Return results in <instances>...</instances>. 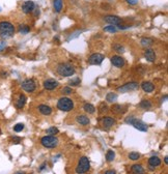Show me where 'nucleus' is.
<instances>
[{
  "label": "nucleus",
  "instance_id": "f257e3e1",
  "mask_svg": "<svg viewBox=\"0 0 168 174\" xmlns=\"http://www.w3.org/2000/svg\"><path fill=\"white\" fill-rule=\"evenodd\" d=\"M15 34V26L8 21L0 22V38H10Z\"/></svg>",
  "mask_w": 168,
  "mask_h": 174
},
{
  "label": "nucleus",
  "instance_id": "f03ea898",
  "mask_svg": "<svg viewBox=\"0 0 168 174\" xmlns=\"http://www.w3.org/2000/svg\"><path fill=\"white\" fill-rule=\"evenodd\" d=\"M57 73L62 77H71L75 74V68L72 66L71 63H59L57 68H56Z\"/></svg>",
  "mask_w": 168,
  "mask_h": 174
},
{
  "label": "nucleus",
  "instance_id": "7ed1b4c3",
  "mask_svg": "<svg viewBox=\"0 0 168 174\" xmlns=\"http://www.w3.org/2000/svg\"><path fill=\"white\" fill-rule=\"evenodd\" d=\"M57 108L64 112L71 111L74 108V102L69 98H61L57 102Z\"/></svg>",
  "mask_w": 168,
  "mask_h": 174
},
{
  "label": "nucleus",
  "instance_id": "20e7f679",
  "mask_svg": "<svg viewBox=\"0 0 168 174\" xmlns=\"http://www.w3.org/2000/svg\"><path fill=\"white\" fill-rule=\"evenodd\" d=\"M90 168V162H89L88 158L86 156H82L81 159L78 162V165L76 167V173L78 174H84L86 173Z\"/></svg>",
  "mask_w": 168,
  "mask_h": 174
},
{
  "label": "nucleus",
  "instance_id": "39448f33",
  "mask_svg": "<svg viewBox=\"0 0 168 174\" xmlns=\"http://www.w3.org/2000/svg\"><path fill=\"white\" fill-rule=\"evenodd\" d=\"M42 145L47 148H55L58 145V139L56 138L54 135H48L42 138L41 140Z\"/></svg>",
  "mask_w": 168,
  "mask_h": 174
},
{
  "label": "nucleus",
  "instance_id": "423d86ee",
  "mask_svg": "<svg viewBox=\"0 0 168 174\" xmlns=\"http://www.w3.org/2000/svg\"><path fill=\"white\" fill-rule=\"evenodd\" d=\"M127 124H131L136 130L140 132H148V126L143 122L142 120H140V119H135L134 117H129L127 118Z\"/></svg>",
  "mask_w": 168,
  "mask_h": 174
},
{
  "label": "nucleus",
  "instance_id": "0eeeda50",
  "mask_svg": "<svg viewBox=\"0 0 168 174\" xmlns=\"http://www.w3.org/2000/svg\"><path fill=\"white\" fill-rule=\"evenodd\" d=\"M139 87V84L137 82H129V83H126L125 85L118 87V92H122V93H125V92H130V91H134Z\"/></svg>",
  "mask_w": 168,
  "mask_h": 174
},
{
  "label": "nucleus",
  "instance_id": "6e6552de",
  "mask_svg": "<svg viewBox=\"0 0 168 174\" xmlns=\"http://www.w3.org/2000/svg\"><path fill=\"white\" fill-rule=\"evenodd\" d=\"M22 89L25 90L26 92H33L36 88V84L32 79H26L25 81L22 82Z\"/></svg>",
  "mask_w": 168,
  "mask_h": 174
},
{
  "label": "nucleus",
  "instance_id": "1a4fd4ad",
  "mask_svg": "<svg viewBox=\"0 0 168 174\" xmlns=\"http://www.w3.org/2000/svg\"><path fill=\"white\" fill-rule=\"evenodd\" d=\"M104 55L101 53H94L92 55H90L88 59V62L90 64H94V66H100L102 64L103 60H104Z\"/></svg>",
  "mask_w": 168,
  "mask_h": 174
},
{
  "label": "nucleus",
  "instance_id": "9d476101",
  "mask_svg": "<svg viewBox=\"0 0 168 174\" xmlns=\"http://www.w3.org/2000/svg\"><path fill=\"white\" fill-rule=\"evenodd\" d=\"M104 21L105 22L109 23L110 25H113V26L120 25V24H122V20L120 18V17H117V16H112V15L105 16Z\"/></svg>",
  "mask_w": 168,
  "mask_h": 174
},
{
  "label": "nucleus",
  "instance_id": "9b49d317",
  "mask_svg": "<svg viewBox=\"0 0 168 174\" xmlns=\"http://www.w3.org/2000/svg\"><path fill=\"white\" fill-rule=\"evenodd\" d=\"M111 63L114 66H116V68H122V66H125L126 61L122 56L115 55L111 58Z\"/></svg>",
  "mask_w": 168,
  "mask_h": 174
},
{
  "label": "nucleus",
  "instance_id": "f8f14e48",
  "mask_svg": "<svg viewBox=\"0 0 168 174\" xmlns=\"http://www.w3.org/2000/svg\"><path fill=\"white\" fill-rule=\"evenodd\" d=\"M58 86V82L55 80V79H47L45 82H44V87L47 90H53L56 87Z\"/></svg>",
  "mask_w": 168,
  "mask_h": 174
},
{
  "label": "nucleus",
  "instance_id": "ddd939ff",
  "mask_svg": "<svg viewBox=\"0 0 168 174\" xmlns=\"http://www.w3.org/2000/svg\"><path fill=\"white\" fill-rule=\"evenodd\" d=\"M34 2L33 1H26V2H24V4L22 5V10H23L24 14H30L33 12V10H34Z\"/></svg>",
  "mask_w": 168,
  "mask_h": 174
},
{
  "label": "nucleus",
  "instance_id": "4468645a",
  "mask_svg": "<svg viewBox=\"0 0 168 174\" xmlns=\"http://www.w3.org/2000/svg\"><path fill=\"white\" fill-rule=\"evenodd\" d=\"M141 88L143 89V91H145L146 93H150V92H153L154 89H155V85H154L152 82H148V81H145L141 84Z\"/></svg>",
  "mask_w": 168,
  "mask_h": 174
},
{
  "label": "nucleus",
  "instance_id": "2eb2a0df",
  "mask_svg": "<svg viewBox=\"0 0 168 174\" xmlns=\"http://www.w3.org/2000/svg\"><path fill=\"white\" fill-rule=\"evenodd\" d=\"M144 57H145V59H146L148 61H150V62L155 61V59H156L155 51L152 50V49H148V50L144 52Z\"/></svg>",
  "mask_w": 168,
  "mask_h": 174
},
{
  "label": "nucleus",
  "instance_id": "dca6fc26",
  "mask_svg": "<svg viewBox=\"0 0 168 174\" xmlns=\"http://www.w3.org/2000/svg\"><path fill=\"white\" fill-rule=\"evenodd\" d=\"M131 170H132L133 174H144L145 173L144 168H143V167L141 166V165H139V164L133 165L132 168H131Z\"/></svg>",
  "mask_w": 168,
  "mask_h": 174
},
{
  "label": "nucleus",
  "instance_id": "f3484780",
  "mask_svg": "<svg viewBox=\"0 0 168 174\" xmlns=\"http://www.w3.org/2000/svg\"><path fill=\"white\" fill-rule=\"evenodd\" d=\"M114 124H115V120L114 118H112V117H104V118H103V126H104V128H106V129L111 128Z\"/></svg>",
  "mask_w": 168,
  "mask_h": 174
},
{
  "label": "nucleus",
  "instance_id": "a211bd4d",
  "mask_svg": "<svg viewBox=\"0 0 168 174\" xmlns=\"http://www.w3.org/2000/svg\"><path fill=\"white\" fill-rule=\"evenodd\" d=\"M77 122L78 124H80L81 126H87V124H89V118L87 117V116L85 115H79V116H77V118H76Z\"/></svg>",
  "mask_w": 168,
  "mask_h": 174
},
{
  "label": "nucleus",
  "instance_id": "6ab92c4d",
  "mask_svg": "<svg viewBox=\"0 0 168 174\" xmlns=\"http://www.w3.org/2000/svg\"><path fill=\"white\" fill-rule=\"evenodd\" d=\"M148 164H150V167H157V166H160L161 165V160L159 159L158 156H152V158H150V160H148Z\"/></svg>",
  "mask_w": 168,
  "mask_h": 174
},
{
  "label": "nucleus",
  "instance_id": "aec40b11",
  "mask_svg": "<svg viewBox=\"0 0 168 174\" xmlns=\"http://www.w3.org/2000/svg\"><path fill=\"white\" fill-rule=\"evenodd\" d=\"M25 104H26V96H24V94H20L18 101L16 103V107L18 109H22L24 106H25Z\"/></svg>",
  "mask_w": 168,
  "mask_h": 174
},
{
  "label": "nucleus",
  "instance_id": "412c9836",
  "mask_svg": "<svg viewBox=\"0 0 168 174\" xmlns=\"http://www.w3.org/2000/svg\"><path fill=\"white\" fill-rule=\"evenodd\" d=\"M38 110L43 115H50L52 113V109L47 105H41L38 107Z\"/></svg>",
  "mask_w": 168,
  "mask_h": 174
},
{
  "label": "nucleus",
  "instance_id": "4be33fe9",
  "mask_svg": "<svg viewBox=\"0 0 168 174\" xmlns=\"http://www.w3.org/2000/svg\"><path fill=\"white\" fill-rule=\"evenodd\" d=\"M53 6L56 13H60L62 10V0H53Z\"/></svg>",
  "mask_w": 168,
  "mask_h": 174
},
{
  "label": "nucleus",
  "instance_id": "5701e85b",
  "mask_svg": "<svg viewBox=\"0 0 168 174\" xmlns=\"http://www.w3.org/2000/svg\"><path fill=\"white\" fill-rule=\"evenodd\" d=\"M83 109H84V111H85V112H88L89 114L94 113V111H96V108H94V105H92V104H89V103L84 104Z\"/></svg>",
  "mask_w": 168,
  "mask_h": 174
},
{
  "label": "nucleus",
  "instance_id": "b1692460",
  "mask_svg": "<svg viewBox=\"0 0 168 174\" xmlns=\"http://www.w3.org/2000/svg\"><path fill=\"white\" fill-rule=\"evenodd\" d=\"M106 100H107V102H109V103H115L117 100V94L114 93V92H109V93L106 96Z\"/></svg>",
  "mask_w": 168,
  "mask_h": 174
},
{
  "label": "nucleus",
  "instance_id": "393cba45",
  "mask_svg": "<svg viewBox=\"0 0 168 174\" xmlns=\"http://www.w3.org/2000/svg\"><path fill=\"white\" fill-rule=\"evenodd\" d=\"M153 45V40L150 38H143L142 40H141V46H143V47H150V46Z\"/></svg>",
  "mask_w": 168,
  "mask_h": 174
},
{
  "label": "nucleus",
  "instance_id": "a878e982",
  "mask_svg": "<svg viewBox=\"0 0 168 174\" xmlns=\"http://www.w3.org/2000/svg\"><path fill=\"white\" fill-rule=\"evenodd\" d=\"M139 106L140 108H142V109H150L152 108V103H150V101H148V100H143V101L140 102Z\"/></svg>",
  "mask_w": 168,
  "mask_h": 174
},
{
  "label": "nucleus",
  "instance_id": "bb28decb",
  "mask_svg": "<svg viewBox=\"0 0 168 174\" xmlns=\"http://www.w3.org/2000/svg\"><path fill=\"white\" fill-rule=\"evenodd\" d=\"M111 110L112 112H114V113H124L122 112V107L118 104H114L113 106L111 107Z\"/></svg>",
  "mask_w": 168,
  "mask_h": 174
},
{
  "label": "nucleus",
  "instance_id": "cd10ccee",
  "mask_svg": "<svg viewBox=\"0 0 168 174\" xmlns=\"http://www.w3.org/2000/svg\"><path fill=\"white\" fill-rule=\"evenodd\" d=\"M19 31H20V33H22V34H26V33H28L30 31V27L27 25H20L19 26Z\"/></svg>",
  "mask_w": 168,
  "mask_h": 174
},
{
  "label": "nucleus",
  "instance_id": "c85d7f7f",
  "mask_svg": "<svg viewBox=\"0 0 168 174\" xmlns=\"http://www.w3.org/2000/svg\"><path fill=\"white\" fill-rule=\"evenodd\" d=\"M115 159V152L113 150H108L107 154H106V160L108 162H112Z\"/></svg>",
  "mask_w": 168,
  "mask_h": 174
},
{
  "label": "nucleus",
  "instance_id": "c756f323",
  "mask_svg": "<svg viewBox=\"0 0 168 174\" xmlns=\"http://www.w3.org/2000/svg\"><path fill=\"white\" fill-rule=\"evenodd\" d=\"M104 30L106 32H110V33H115L118 29H117L116 26H113V25H109V26H106L104 27Z\"/></svg>",
  "mask_w": 168,
  "mask_h": 174
},
{
  "label": "nucleus",
  "instance_id": "7c9ffc66",
  "mask_svg": "<svg viewBox=\"0 0 168 174\" xmlns=\"http://www.w3.org/2000/svg\"><path fill=\"white\" fill-rule=\"evenodd\" d=\"M113 49H114L116 52H118V53H124V52H125V48H124L122 45H120V44H114V45H113Z\"/></svg>",
  "mask_w": 168,
  "mask_h": 174
},
{
  "label": "nucleus",
  "instance_id": "2f4dec72",
  "mask_svg": "<svg viewBox=\"0 0 168 174\" xmlns=\"http://www.w3.org/2000/svg\"><path fill=\"white\" fill-rule=\"evenodd\" d=\"M129 158H130V160H132V161H136V160H138L140 158V154L139 152L133 151L129 154Z\"/></svg>",
  "mask_w": 168,
  "mask_h": 174
},
{
  "label": "nucleus",
  "instance_id": "473e14b6",
  "mask_svg": "<svg viewBox=\"0 0 168 174\" xmlns=\"http://www.w3.org/2000/svg\"><path fill=\"white\" fill-rule=\"evenodd\" d=\"M58 133V129L57 128H55V126H52V128H49L48 130H47V134L49 135H55Z\"/></svg>",
  "mask_w": 168,
  "mask_h": 174
},
{
  "label": "nucleus",
  "instance_id": "72a5a7b5",
  "mask_svg": "<svg viewBox=\"0 0 168 174\" xmlns=\"http://www.w3.org/2000/svg\"><path fill=\"white\" fill-rule=\"evenodd\" d=\"M24 129V124H17L15 126H14V131L19 133V132H22Z\"/></svg>",
  "mask_w": 168,
  "mask_h": 174
},
{
  "label": "nucleus",
  "instance_id": "f704fd0d",
  "mask_svg": "<svg viewBox=\"0 0 168 174\" xmlns=\"http://www.w3.org/2000/svg\"><path fill=\"white\" fill-rule=\"evenodd\" d=\"M80 83V79L79 78H76L74 81H70V84H71L72 86H74V85H78V84Z\"/></svg>",
  "mask_w": 168,
  "mask_h": 174
},
{
  "label": "nucleus",
  "instance_id": "c9c22d12",
  "mask_svg": "<svg viewBox=\"0 0 168 174\" xmlns=\"http://www.w3.org/2000/svg\"><path fill=\"white\" fill-rule=\"evenodd\" d=\"M62 91H64V93L70 94V93H72V88H71V87H64Z\"/></svg>",
  "mask_w": 168,
  "mask_h": 174
},
{
  "label": "nucleus",
  "instance_id": "e433bc0d",
  "mask_svg": "<svg viewBox=\"0 0 168 174\" xmlns=\"http://www.w3.org/2000/svg\"><path fill=\"white\" fill-rule=\"evenodd\" d=\"M127 2L130 5H136L138 3V0H127Z\"/></svg>",
  "mask_w": 168,
  "mask_h": 174
},
{
  "label": "nucleus",
  "instance_id": "4c0bfd02",
  "mask_svg": "<svg viewBox=\"0 0 168 174\" xmlns=\"http://www.w3.org/2000/svg\"><path fill=\"white\" fill-rule=\"evenodd\" d=\"M13 141L14 143H19V142H20V138H19V137H14Z\"/></svg>",
  "mask_w": 168,
  "mask_h": 174
},
{
  "label": "nucleus",
  "instance_id": "58836bf2",
  "mask_svg": "<svg viewBox=\"0 0 168 174\" xmlns=\"http://www.w3.org/2000/svg\"><path fill=\"white\" fill-rule=\"evenodd\" d=\"M34 16H36V17L40 16V10H38V8H36V10H34Z\"/></svg>",
  "mask_w": 168,
  "mask_h": 174
},
{
  "label": "nucleus",
  "instance_id": "ea45409f",
  "mask_svg": "<svg viewBox=\"0 0 168 174\" xmlns=\"http://www.w3.org/2000/svg\"><path fill=\"white\" fill-rule=\"evenodd\" d=\"M105 174H116V173H115V171H113V170H108Z\"/></svg>",
  "mask_w": 168,
  "mask_h": 174
},
{
  "label": "nucleus",
  "instance_id": "a19ab883",
  "mask_svg": "<svg viewBox=\"0 0 168 174\" xmlns=\"http://www.w3.org/2000/svg\"><path fill=\"white\" fill-rule=\"evenodd\" d=\"M4 48H5V44H3V43L0 44V51H2Z\"/></svg>",
  "mask_w": 168,
  "mask_h": 174
},
{
  "label": "nucleus",
  "instance_id": "79ce46f5",
  "mask_svg": "<svg viewBox=\"0 0 168 174\" xmlns=\"http://www.w3.org/2000/svg\"><path fill=\"white\" fill-rule=\"evenodd\" d=\"M45 167H46V164H44L41 166V168H40V171H43L44 169H45Z\"/></svg>",
  "mask_w": 168,
  "mask_h": 174
},
{
  "label": "nucleus",
  "instance_id": "37998d69",
  "mask_svg": "<svg viewBox=\"0 0 168 174\" xmlns=\"http://www.w3.org/2000/svg\"><path fill=\"white\" fill-rule=\"evenodd\" d=\"M164 163H165V164H168V158H167V156H165V158H164Z\"/></svg>",
  "mask_w": 168,
  "mask_h": 174
},
{
  "label": "nucleus",
  "instance_id": "c03bdc74",
  "mask_svg": "<svg viewBox=\"0 0 168 174\" xmlns=\"http://www.w3.org/2000/svg\"><path fill=\"white\" fill-rule=\"evenodd\" d=\"M15 174H24V173H21V172H17V173H15Z\"/></svg>",
  "mask_w": 168,
  "mask_h": 174
},
{
  "label": "nucleus",
  "instance_id": "a18cd8bd",
  "mask_svg": "<svg viewBox=\"0 0 168 174\" xmlns=\"http://www.w3.org/2000/svg\"><path fill=\"white\" fill-rule=\"evenodd\" d=\"M0 10H1V8H0Z\"/></svg>",
  "mask_w": 168,
  "mask_h": 174
}]
</instances>
